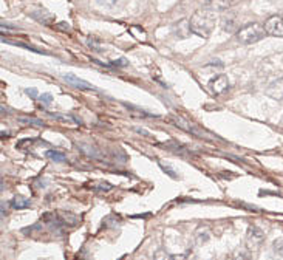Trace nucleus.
<instances>
[{
  "instance_id": "39448f33",
  "label": "nucleus",
  "mask_w": 283,
  "mask_h": 260,
  "mask_svg": "<svg viewBox=\"0 0 283 260\" xmlns=\"http://www.w3.org/2000/svg\"><path fill=\"white\" fill-rule=\"evenodd\" d=\"M265 31L266 34L274 38H283V18L282 16H273L265 22Z\"/></svg>"
},
{
  "instance_id": "5701e85b",
  "label": "nucleus",
  "mask_w": 283,
  "mask_h": 260,
  "mask_svg": "<svg viewBox=\"0 0 283 260\" xmlns=\"http://www.w3.org/2000/svg\"><path fill=\"white\" fill-rule=\"evenodd\" d=\"M186 260H197L195 254H192V251H187L186 252Z\"/></svg>"
},
{
  "instance_id": "7ed1b4c3",
  "label": "nucleus",
  "mask_w": 283,
  "mask_h": 260,
  "mask_svg": "<svg viewBox=\"0 0 283 260\" xmlns=\"http://www.w3.org/2000/svg\"><path fill=\"white\" fill-rule=\"evenodd\" d=\"M170 120H172V122H174L177 127L183 128L184 132H187V134H192V135H195V136H198V138H209V136H211V135L206 132V130L201 128V127H198L195 122L189 121L187 118H181V116H172Z\"/></svg>"
},
{
  "instance_id": "b1692460",
  "label": "nucleus",
  "mask_w": 283,
  "mask_h": 260,
  "mask_svg": "<svg viewBox=\"0 0 283 260\" xmlns=\"http://www.w3.org/2000/svg\"><path fill=\"white\" fill-rule=\"evenodd\" d=\"M2 217H5V203H2Z\"/></svg>"
},
{
  "instance_id": "f8f14e48",
  "label": "nucleus",
  "mask_w": 283,
  "mask_h": 260,
  "mask_svg": "<svg viewBox=\"0 0 283 260\" xmlns=\"http://www.w3.org/2000/svg\"><path fill=\"white\" fill-rule=\"evenodd\" d=\"M45 155L48 156L51 161H54V162H64L65 161V155L62 152H57V150H48Z\"/></svg>"
},
{
  "instance_id": "aec40b11",
  "label": "nucleus",
  "mask_w": 283,
  "mask_h": 260,
  "mask_svg": "<svg viewBox=\"0 0 283 260\" xmlns=\"http://www.w3.org/2000/svg\"><path fill=\"white\" fill-rule=\"evenodd\" d=\"M96 2L101 4V5H104V6H107V8H110V6H113V5H115L116 0H96Z\"/></svg>"
},
{
  "instance_id": "4468645a",
  "label": "nucleus",
  "mask_w": 283,
  "mask_h": 260,
  "mask_svg": "<svg viewBox=\"0 0 283 260\" xmlns=\"http://www.w3.org/2000/svg\"><path fill=\"white\" fill-rule=\"evenodd\" d=\"M91 188L96 190V192H107L110 189H113V186L110 184V183H105V182H99V183H94L91 184Z\"/></svg>"
},
{
  "instance_id": "1a4fd4ad",
  "label": "nucleus",
  "mask_w": 283,
  "mask_h": 260,
  "mask_svg": "<svg viewBox=\"0 0 283 260\" xmlns=\"http://www.w3.org/2000/svg\"><path fill=\"white\" fill-rule=\"evenodd\" d=\"M59 222L62 223V226H76L77 223H79V217H77L76 214L73 212H65V210H57L56 212Z\"/></svg>"
},
{
  "instance_id": "f03ea898",
  "label": "nucleus",
  "mask_w": 283,
  "mask_h": 260,
  "mask_svg": "<svg viewBox=\"0 0 283 260\" xmlns=\"http://www.w3.org/2000/svg\"><path fill=\"white\" fill-rule=\"evenodd\" d=\"M266 34L265 26H262L260 24H248L246 26L240 28L237 31V40L240 44L249 45V44H256L259 40H262Z\"/></svg>"
},
{
  "instance_id": "4be33fe9",
  "label": "nucleus",
  "mask_w": 283,
  "mask_h": 260,
  "mask_svg": "<svg viewBox=\"0 0 283 260\" xmlns=\"http://www.w3.org/2000/svg\"><path fill=\"white\" fill-rule=\"evenodd\" d=\"M112 65H115V67H119V65H122V67H125V65H127V60H125V59H119V60L112 62Z\"/></svg>"
},
{
  "instance_id": "ddd939ff",
  "label": "nucleus",
  "mask_w": 283,
  "mask_h": 260,
  "mask_svg": "<svg viewBox=\"0 0 283 260\" xmlns=\"http://www.w3.org/2000/svg\"><path fill=\"white\" fill-rule=\"evenodd\" d=\"M234 260H253V256L249 250H240L234 254Z\"/></svg>"
},
{
  "instance_id": "9b49d317",
  "label": "nucleus",
  "mask_w": 283,
  "mask_h": 260,
  "mask_svg": "<svg viewBox=\"0 0 283 260\" xmlns=\"http://www.w3.org/2000/svg\"><path fill=\"white\" fill-rule=\"evenodd\" d=\"M11 206L14 209H26L31 206V200L25 198L23 195H14L12 200H11Z\"/></svg>"
},
{
  "instance_id": "dca6fc26",
  "label": "nucleus",
  "mask_w": 283,
  "mask_h": 260,
  "mask_svg": "<svg viewBox=\"0 0 283 260\" xmlns=\"http://www.w3.org/2000/svg\"><path fill=\"white\" fill-rule=\"evenodd\" d=\"M273 251H274L277 256L283 257V237L274 240V243H273Z\"/></svg>"
},
{
  "instance_id": "f3484780",
  "label": "nucleus",
  "mask_w": 283,
  "mask_h": 260,
  "mask_svg": "<svg viewBox=\"0 0 283 260\" xmlns=\"http://www.w3.org/2000/svg\"><path fill=\"white\" fill-rule=\"evenodd\" d=\"M19 121L25 122V124H33V126L43 127V121H39V120H34V118H19Z\"/></svg>"
},
{
  "instance_id": "6e6552de",
  "label": "nucleus",
  "mask_w": 283,
  "mask_h": 260,
  "mask_svg": "<svg viewBox=\"0 0 283 260\" xmlns=\"http://www.w3.org/2000/svg\"><path fill=\"white\" fill-rule=\"evenodd\" d=\"M237 2H239V0H209V2L206 4V8H209V10H212L215 12H220V11L229 10Z\"/></svg>"
},
{
  "instance_id": "393cba45",
  "label": "nucleus",
  "mask_w": 283,
  "mask_h": 260,
  "mask_svg": "<svg viewBox=\"0 0 283 260\" xmlns=\"http://www.w3.org/2000/svg\"><path fill=\"white\" fill-rule=\"evenodd\" d=\"M280 127H282V128H283V120H282V121H280Z\"/></svg>"
},
{
  "instance_id": "412c9836",
  "label": "nucleus",
  "mask_w": 283,
  "mask_h": 260,
  "mask_svg": "<svg viewBox=\"0 0 283 260\" xmlns=\"http://www.w3.org/2000/svg\"><path fill=\"white\" fill-rule=\"evenodd\" d=\"M26 94L31 98V100H36V98H39V94H37V90H36V88H26Z\"/></svg>"
},
{
  "instance_id": "423d86ee",
  "label": "nucleus",
  "mask_w": 283,
  "mask_h": 260,
  "mask_svg": "<svg viewBox=\"0 0 283 260\" xmlns=\"http://www.w3.org/2000/svg\"><path fill=\"white\" fill-rule=\"evenodd\" d=\"M209 87H211L212 93L222 94V93H225L229 88V79H228L226 74H218V76H215V78L211 79Z\"/></svg>"
},
{
  "instance_id": "2eb2a0df",
  "label": "nucleus",
  "mask_w": 283,
  "mask_h": 260,
  "mask_svg": "<svg viewBox=\"0 0 283 260\" xmlns=\"http://www.w3.org/2000/svg\"><path fill=\"white\" fill-rule=\"evenodd\" d=\"M153 260H174V257H172L166 250H158L153 254Z\"/></svg>"
},
{
  "instance_id": "0eeeda50",
  "label": "nucleus",
  "mask_w": 283,
  "mask_h": 260,
  "mask_svg": "<svg viewBox=\"0 0 283 260\" xmlns=\"http://www.w3.org/2000/svg\"><path fill=\"white\" fill-rule=\"evenodd\" d=\"M265 93L268 94L270 98H273V100H276V101H282L283 100V78L273 80V82L266 87Z\"/></svg>"
},
{
  "instance_id": "f257e3e1",
  "label": "nucleus",
  "mask_w": 283,
  "mask_h": 260,
  "mask_svg": "<svg viewBox=\"0 0 283 260\" xmlns=\"http://www.w3.org/2000/svg\"><path fill=\"white\" fill-rule=\"evenodd\" d=\"M217 12L209 10V8H201V10H197L191 20H189V30L192 32H195L197 36L200 38H204L208 39L212 31L215 30V25H217Z\"/></svg>"
},
{
  "instance_id": "a211bd4d",
  "label": "nucleus",
  "mask_w": 283,
  "mask_h": 260,
  "mask_svg": "<svg viewBox=\"0 0 283 260\" xmlns=\"http://www.w3.org/2000/svg\"><path fill=\"white\" fill-rule=\"evenodd\" d=\"M160 166H161V168H163V170H164V172H167V174H169V175H170L172 178H178V175H177V174H175L174 170H170V168H169V166L163 164V162H160Z\"/></svg>"
},
{
  "instance_id": "20e7f679",
  "label": "nucleus",
  "mask_w": 283,
  "mask_h": 260,
  "mask_svg": "<svg viewBox=\"0 0 283 260\" xmlns=\"http://www.w3.org/2000/svg\"><path fill=\"white\" fill-rule=\"evenodd\" d=\"M265 240V232L257 226H249L248 232H246V250H249L251 252L257 251L262 243Z\"/></svg>"
},
{
  "instance_id": "6ab92c4d",
  "label": "nucleus",
  "mask_w": 283,
  "mask_h": 260,
  "mask_svg": "<svg viewBox=\"0 0 283 260\" xmlns=\"http://www.w3.org/2000/svg\"><path fill=\"white\" fill-rule=\"evenodd\" d=\"M40 101L45 102V104H50V102L53 101V96H51L50 93H43V94L40 96Z\"/></svg>"
},
{
  "instance_id": "9d476101",
  "label": "nucleus",
  "mask_w": 283,
  "mask_h": 260,
  "mask_svg": "<svg viewBox=\"0 0 283 260\" xmlns=\"http://www.w3.org/2000/svg\"><path fill=\"white\" fill-rule=\"evenodd\" d=\"M64 79L67 80V84L73 86L74 88H79V90H91V86H90L88 82H85V80H82L81 78H77V76H74V74H71V73L65 74Z\"/></svg>"
}]
</instances>
